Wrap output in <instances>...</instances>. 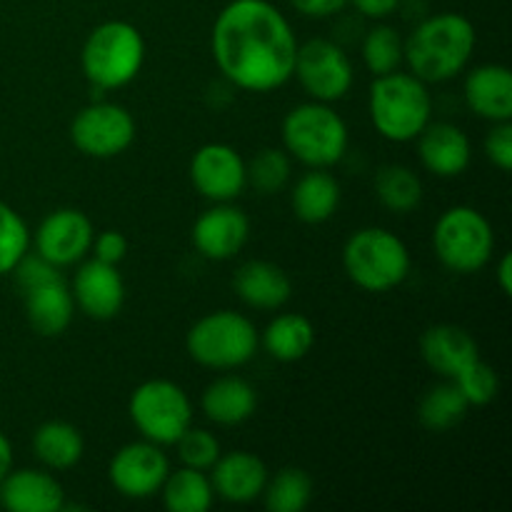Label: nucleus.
<instances>
[{"instance_id":"2","label":"nucleus","mask_w":512,"mask_h":512,"mask_svg":"<svg viewBox=\"0 0 512 512\" xmlns=\"http://www.w3.org/2000/svg\"><path fill=\"white\" fill-rule=\"evenodd\" d=\"M478 45L475 25L460 13H435L420 20L403 40V63L423 83H445L468 68Z\"/></svg>"},{"instance_id":"7","label":"nucleus","mask_w":512,"mask_h":512,"mask_svg":"<svg viewBox=\"0 0 512 512\" xmlns=\"http://www.w3.org/2000/svg\"><path fill=\"white\" fill-rule=\"evenodd\" d=\"M260 333L253 320L235 310H215L195 320L185 335L188 355L210 370H235L255 358Z\"/></svg>"},{"instance_id":"20","label":"nucleus","mask_w":512,"mask_h":512,"mask_svg":"<svg viewBox=\"0 0 512 512\" xmlns=\"http://www.w3.org/2000/svg\"><path fill=\"white\" fill-rule=\"evenodd\" d=\"M468 108L490 123L512 120V73L508 65L485 63L468 70L463 83Z\"/></svg>"},{"instance_id":"11","label":"nucleus","mask_w":512,"mask_h":512,"mask_svg":"<svg viewBox=\"0 0 512 512\" xmlns=\"http://www.w3.org/2000/svg\"><path fill=\"white\" fill-rule=\"evenodd\" d=\"M138 125L133 113L118 103L98 100L75 113L70 123V140L88 158L108 160L133 145Z\"/></svg>"},{"instance_id":"10","label":"nucleus","mask_w":512,"mask_h":512,"mask_svg":"<svg viewBox=\"0 0 512 512\" xmlns=\"http://www.w3.org/2000/svg\"><path fill=\"white\" fill-rule=\"evenodd\" d=\"M293 78L310 100L338 103L350 93L355 83V70L350 55L328 38H313L298 45Z\"/></svg>"},{"instance_id":"16","label":"nucleus","mask_w":512,"mask_h":512,"mask_svg":"<svg viewBox=\"0 0 512 512\" xmlns=\"http://www.w3.org/2000/svg\"><path fill=\"white\" fill-rule=\"evenodd\" d=\"M70 295L80 313L93 320H113L123 310L125 283L118 273V265L100 263V260H80L78 270L70 283Z\"/></svg>"},{"instance_id":"8","label":"nucleus","mask_w":512,"mask_h":512,"mask_svg":"<svg viewBox=\"0 0 512 512\" xmlns=\"http://www.w3.org/2000/svg\"><path fill=\"white\" fill-rule=\"evenodd\" d=\"M433 250L450 273H480L493 258L495 230L473 205H453L435 220Z\"/></svg>"},{"instance_id":"22","label":"nucleus","mask_w":512,"mask_h":512,"mask_svg":"<svg viewBox=\"0 0 512 512\" xmlns=\"http://www.w3.org/2000/svg\"><path fill=\"white\" fill-rule=\"evenodd\" d=\"M233 290L248 308L278 310L293 298V280L270 260H248L235 270Z\"/></svg>"},{"instance_id":"17","label":"nucleus","mask_w":512,"mask_h":512,"mask_svg":"<svg viewBox=\"0 0 512 512\" xmlns=\"http://www.w3.org/2000/svg\"><path fill=\"white\" fill-rule=\"evenodd\" d=\"M0 505L8 512H60L65 510V490L48 470L10 468L0 480Z\"/></svg>"},{"instance_id":"28","label":"nucleus","mask_w":512,"mask_h":512,"mask_svg":"<svg viewBox=\"0 0 512 512\" xmlns=\"http://www.w3.org/2000/svg\"><path fill=\"white\" fill-rule=\"evenodd\" d=\"M158 495L163 498L165 510L170 512H208L215 503L210 475L188 465L170 470Z\"/></svg>"},{"instance_id":"29","label":"nucleus","mask_w":512,"mask_h":512,"mask_svg":"<svg viewBox=\"0 0 512 512\" xmlns=\"http://www.w3.org/2000/svg\"><path fill=\"white\" fill-rule=\"evenodd\" d=\"M468 410L470 405L458 390V385L453 380H445V383L435 385L423 395L418 418L420 425L430 433H445V430L455 428L468 415Z\"/></svg>"},{"instance_id":"14","label":"nucleus","mask_w":512,"mask_h":512,"mask_svg":"<svg viewBox=\"0 0 512 512\" xmlns=\"http://www.w3.org/2000/svg\"><path fill=\"white\" fill-rule=\"evenodd\" d=\"M190 183L210 203H233L248 188L243 155L228 143L200 145L190 160Z\"/></svg>"},{"instance_id":"19","label":"nucleus","mask_w":512,"mask_h":512,"mask_svg":"<svg viewBox=\"0 0 512 512\" xmlns=\"http://www.w3.org/2000/svg\"><path fill=\"white\" fill-rule=\"evenodd\" d=\"M415 140H418L420 163L435 178H458L470 168L473 145L468 133L458 125L430 120Z\"/></svg>"},{"instance_id":"5","label":"nucleus","mask_w":512,"mask_h":512,"mask_svg":"<svg viewBox=\"0 0 512 512\" xmlns=\"http://www.w3.org/2000/svg\"><path fill=\"white\" fill-rule=\"evenodd\" d=\"M283 148L308 168H333L345 158L350 133L345 120L330 103L308 100L295 105L283 118Z\"/></svg>"},{"instance_id":"6","label":"nucleus","mask_w":512,"mask_h":512,"mask_svg":"<svg viewBox=\"0 0 512 512\" xmlns=\"http://www.w3.org/2000/svg\"><path fill=\"white\" fill-rule=\"evenodd\" d=\"M145 63L143 33L128 20H105L90 30L80 50L85 80L98 90L125 88Z\"/></svg>"},{"instance_id":"3","label":"nucleus","mask_w":512,"mask_h":512,"mask_svg":"<svg viewBox=\"0 0 512 512\" xmlns=\"http://www.w3.org/2000/svg\"><path fill=\"white\" fill-rule=\"evenodd\" d=\"M368 110L380 138L390 143H410L433 120V95L428 83L413 73L393 70L373 80Z\"/></svg>"},{"instance_id":"4","label":"nucleus","mask_w":512,"mask_h":512,"mask_svg":"<svg viewBox=\"0 0 512 512\" xmlns=\"http://www.w3.org/2000/svg\"><path fill=\"white\" fill-rule=\"evenodd\" d=\"M345 275L365 293H390L408 280L413 258L393 230L368 225L345 240Z\"/></svg>"},{"instance_id":"12","label":"nucleus","mask_w":512,"mask_h":512,"mask_svg":"<svg viewBox=\"0 0 512 512\" xmlns=\"http://www.w3.org/2000/svg\"><path fill=\"white\" fill-rule=\"evenodd\" d=\"M168 473L170 460L163 445L145 438L123 445L108 465L110 485L128 500H148L158 495Z\"/></svg>"},{"instance_id":"40","label":"nucleus","mask_w":512,"mask_h":512,"mask_svg":"<svg viewBox=\"0 0 512 512\" xmlns=\"http://www.w3.org/2000/svg\"><path fill=\"white\" fill-rule=\"evenodd\" d=\"M350 3H353V8L358 10L363 18L378 20V23L380 20L390 18V15L400 8V0H350Z\"/></svg>"},{"instance_id":"30","label":"nucleus","mask_w":512,"mask_h":512,"mask_svg":"<svg viewBox=\"0 0 512 512\" xmlns=\"http://www.w3.org/2000/svg\"><path fill=\"white\" fill-rule=\"evenodd\" d=\"M263 505L270 512H303L313 500V478L303 468H280L263 488Z\"/></svg>"},{"instance_id":"41","label":"nucleus","mask_w":512,"mask_h":512,"mask_svg":"<svg viewBox=\"0 0 512 512\" xmlns=\"http://www.w3.org/2000/svg\"><path fill=\"white\" fill-rule=\"evenodd\" d=\"M495 280H498V288L503 295H512V255L503 253L498 268H495Z\"/></svg>"},{"instance_id":"25","label":"nucleus","mask_w":512,"mask_h":512,"mask_svg":"<svg viewBox=\"0 0 512 512\" xmlns=\"http://www.w3.org/2000/svg\"><path fill=\"white\" fill-rule=\"evenodd\" d=\"M340 198L343 190L330 168H308V173L295 180L290 205L295 218L308 225H320L338 213Z\"/></svg>"},{"instance_id":"34","label":"nucleus","mask_w":512,"mask_h":512,"mask_svg":"<svg viewBox=\"0 0 512 512\" xmlns=\"http://www.w3.org/2000/svg\"><path fill=\"white\" fill-rule=\"evenodd\" d=\"M28 250V223L20 218L18 210L10 208L5 200H0V278L13 273V268L20 263V258H23Z\"/></svg>"},{"instance_id":"13","label":"nucleus","mask_w":512,"mask_h":512,"mask_svg":"<svg viewBox=\"0 0 512 512\" xmlns=\"http://www.w3.org/2000/svg\"><path fill=\"white\" fill-rule=\"evenodd\" d=\"M95 228L93 220L78 208H58L45 215L35 233H30V243L35 253L55 268H68L85 260L93 245Z\"/></svg>"},{"instance_id":"23","label":"nucleus","mask_w":512,"mask_h":512,"mask_svg":"<svg viewBox=\"0 0 512 512\" xmlns=\"http://www.w3.org/2000/svg\"><path fill=\"white\" fill-rule=\"evenodd\" d=\"M420 355L425 365L445 380H453L465 365L480 358L473 335L453 323H440L425 330L420 338Z\"/></svg>"},{"instance_id":"37","label":"nucleus","mask_w":512,"mask_h":512,"mask_svg":"<svg viewBox=\"0 0 512 512\" xmlns=\"http://www.w3.org/2000/svg\"><path fill=\"white\" fill-rule=\"evenodd\" d=\"M485 155L490 163L503 173L512 170V123L503 120V123H493L490 133L485 135Z\"/></svg>"},{"instance_id":"31","label":"nucleus","mask_w":512,"mask_h":512,"mask_svg":"<svg viewBox=\"0 0 512 512\" xmlns=\"http://www.w3.org/2000/svg\"><path fill=\"white\" fill-rule=\"evenodd\" d=\"M375 195L393 213H413L423 203V183L408 165H383L375 175Z\"/></svg>"},{"instance_id":"39","label":"nucleus","mask_w":512,"mask_h":512,"mask_svg":"<svg viewBox=\"0 0 512 512\" xmlns=\"http://www.w3.org/2000/svg\"><path fill=\"white\" fill-rule=\"evenodd\" d=\"M290 3H293V8L298 10L300 15H305V18L323 20L340 13L345 5H350V0H290Z\"/></svg>"},{"instance_id":"21","label":"nucleus","mask_w":512,"mask_h":512,"mask_svg":"<svg viewBox=\"0 0 512 512\" xmlns=\"http://www.w3.org/2000/svg\"><path fill=\"white\" fill-rule=\"evenodd\" d=\"M23 303L30 328L43 338H58L73 323L75 303L63 275H55V278L25 288Z\"/></svg>"},{"instance_id":"27","label":"nucleus","mask_w":512,"mask_h":512,"mask_svg":"<svg viewBox=\"0 0 512 512\" xmlns=\"http://www.w3.org/2000/svg\"><path fill=\"white\" fill-rule=\"evenodd\" d=\"M33 453L45 470H70L83 460L85 440L75 425L48 420L33 433Z\"/></svg>"},{"instance_id":"42","label":"nucleus","mask_w":512,"mask_h":512,"mask_svg":"<svg viewBox=\"0 0 512 512\" xmlns=\"http://www.w3.org/2000/svg\"><path fill=\"white\" fill-rule=\"evenodd\" d=\"M13 468V445L10 440L0 433V480L5 478V473Z\"/></svg>"},{"instance_id":"38","label":"nucleus","mask_w":512,"mask_h":512,"mask_svg":"<svg viewBox=\"0 0 512 512\" xmlns=\"http://www.w3.org/2000/svg\"><path fill=\"white\" fill-rule=\"evenodd\" d=\"M128 238H125L120 230H103V233H95L93 245H90V253L95 260L108 265L123 263L125 255H128Z\"/></svg>"},{"instance_id":"15","label":"nucleus","mask_w":512,"mask_h":512,"mask_svg":"<svg viewBox=\"0 0 512 512\" xmlns=\"http://www.w3.org/2000/svg\"><path fill=\"white\" fill-rule=\"evenodd\" d=\"M250 218L233 203H213L190 230L193 248L208 260H233L248 245Z\"/></svg>"},{"instance_id":"26","label":"nucleus","mask_w":512,"mask_h":512,"mask_svg":"<svg viewBox=\"0 0 512 512\" xmlns=\"http://www.w3.org/2000/svg\"><path fill=\"white\" fill-rule=\"evenodd\" d=\"M265 353L280 363H298L313 350L315 325L303 313H280L260 333Z\"/></svg>"},{"instance_id":"1","label":"nucleus","mask_w":512,"mask_h":512,"mask_svg":"<svg viewBox=\"0 0 512 512\" xmlns=\"http://www.w3.org/2000/svg\"><path fill=\"white\" fill-rule=\"evenodd\" d=\"M298 45L290 20L268 0H230L210 35L223 78L248 93L283 88L293 78Z\"/></svg>"},{"instance_id":"9","label":"nucleus","mask_w":512,"mask_h":512,"mask_svg":"<svg viewBox=\"0 0 512 512\" xmlns=\"http://www.w3.org/2000/svg\"><path fill=\"white\" fill-rule=\"evenodd\" d=\"M128 413L140 438L155 445H175L193 425V403L178 383L165 378L145 380L133 390Z\"/></svg>"},{"instance_id":"32","label":"nucleus","mask_w":512,"mask_h":512,"mask_svg":"<svg viewBox=\"0 0 512 512\" xmlns=\"http://www.w3.org/2000/svg\"><path fill=\"white\" fill-rule=\"evenodd\" d=\"M360 53H363V63L373 73V78L388 75L393 70H400V65H403V38H400L393 25H385L380 20L378 25H373L365 33Z\"/></svg>"},{"instance_id":"18","label":"nucleus","mask_w":512,"mask_h":512,"mask_svg":"<svg viewBox=\"0 0 512 512\" xmlns=\"http://www.w3.org/2000/svg\"><path fill=\"white\" fill-rule=\"evenodd\" d=\"M210 473L215 498L233 505H248L260 500L265 483H268V468L258 455L248 450H233V453H220Z\"/></svg>"},{"instance_id":"24","label":"nucleus","mask_w":512,"mask_h":512,"mask_svg":"<svg viewBox=\"0 0 512 512\" xmlns=\"http://www.w3.org/2000/svg\"><path fill=\"white\" fill-rule=\"evenodd\" d=\"M200 408L210 423L220 425V428H235L255 415L258 393L240 375H220L203 390Z\"/></svg>"},{"instance_id":"36","label":"nucleus","mask_w":512,"mask_h":512,"mask_svg":"<svg viewBox=\"0 0 512 512\" xmlns=\"http://www.w3.org/2000/svg\"><path fill=\"white\" fill-rule=\"evenodd\" d=\"M175 448H178L180 463L195 470H205V473L213 468L215 460L223 453L218 438L213 433H208L203 428H193V425L175 440Z\"/></svg>"},{"instance_id":"33","label":"nucleus","mask_w":512,"mask_h":512,"mask_svg":"<svg viewBox=\"0 0 512 512\" xmlns=\"http://www.w3.org/2000/svg\"><path fill=\"white\" fill-rule=\"evenodd\" d=\"M248 170V185H253L260 195H275L293 178V158L285 148H263L253 155Z\"/></svg>"},{"instance_id":"35","label":"nucleus","mask_w":512,"mask_h":512,"mask_svg":"<svg viewBox=\"0 0 512 512\" xmlns=\"http://www.w3.org/2000/svg\"><path fill=\"white\" fill-rule=\"evenodd\" d=\"M463 398L468 400L470 408H485L493 403L500 393V378L483 358H475L473 363L465 365L453 378Z\"/></svg>"}]
</instances>
